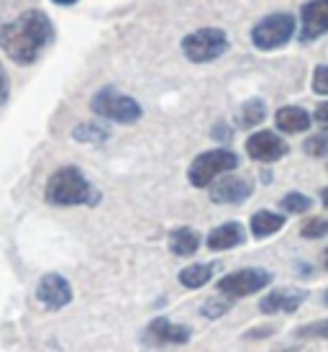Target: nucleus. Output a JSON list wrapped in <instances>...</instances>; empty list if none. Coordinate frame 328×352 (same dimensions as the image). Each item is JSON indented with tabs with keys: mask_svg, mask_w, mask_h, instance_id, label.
Listing matches in <instances>:
<instances>
[{
	"mask_svg": "<svg viewBox=\"0 0 328 352\" xmlns=\"http://www.w3.org/2000/svg\"><path fill=\"white\" fill-rule=\"evenodd\" d=\"M305 298H308V294L300 288H277L261 298L259 309L264 314H292L305 303Z\"/></svg>",
	"mask_w": 328,
	"mask_h": 352,
	"instance_id": "ddd939ff",
	"label": "nucleus"
},
{
	"mask_svg": "<svg viewBox=\"0 0 328 352\" xmlns=\"http://www.w3.org/2000/svg\"><path fill=\"white\" fill-rule=\"evenodd\" d=\"M264 118H267V103L261 98H251V100H246L242 106V111H239V126L254 129V126H259Z\"/></svg>",
	"mask_w": 328,
	"mask_h": 352,
	"instance_id": "6ab92c4d",
	"label": "nucleus"
},
{
	"mask_svg": "<svg viewBox=\"0 0 328 352\" xmlns=\"http://www.w3.org/2000/svg\"><path fill=\"white\" fill-rule=\"evenodd\" d=\"M8 96H10V80L5 75V67L0 65V106L8 100Z\"/></svg>",
	"mask_w": 328,
	"mask_h": 352,
	"instance_id": "cd10ccee",
	"label": "nucleus"
},
{
	"mask_svg": "<svg viewBox=\"0 0 328 352\" xmlns=\"http://www.w3.org/2000/svg\"><path fill=\"white\" fill-rule=\"evenodd\" d=\"M54 41V23L44 10L31 8L0 26V50L19 67H29Z\"/></svg>",
	"mask_w": 328,
	"mask_h": 352,
	"instance_id": "f257e3e1",
	"label": "nucleus"
},
{
	"mask_svg": "<svg viewBox=\"0 0 328 352\" xmlns=\"http://www.w3.org/2000/svg\"><path fill=\"white\" fill-rule=\"evenodd\" d=\"M272 283V273L264 267H242V270H233V273L223 275L221 280L215 283L218 294L226 298H246V296L259 294L261 288H267Z\"/></svg>",
	"mask_w": 328,
	"mask_h": 352,
	"instance_id": "0eeeda50",
	"label": "nucleus"
},
{
	"mask_svg": "<svg viewBox=\"0 0 328 352\" xmlns=\"http://www.w3.org/2000/svg\"><path fill=\"white\" fill-rule=\"evenodd\" d=\"M254 193V183H251V177H244V175H229L221 177L218 183H213L211 186V201L213 204H244L246 198Z\"/></svg>",
	"mask_w": 328,
	"mask_h": 352,
	"instance_id": "9b49d317",
	"label": "nucleus"
},
{
	"mask_svg": "<svg viewBox=\"0 0 328 352\" xmlns=\"http://www.w3.org/2000/svg\"><path fill=\"white\" fill-rule=\"evenodd\" d=\"M310 88L316 96H328V67L326 65H318V67L313 69V82H310Z\"/></svg>",
	"mask_w": 328,
	"mask_h": 352,
	"instance_id": "a878e982",
	"label": "nucleus"
},
{
	"mask_svg": "<svg viewBox=\"0 0 328 352\" xmlns=\"http://www.w3.org/2000/svg\"><path fill=\"white\" fill-rule=\"evenodd\" d=\"M144 340L149 344H156V347H164V344H187L190 342V329L183 327V324H174L169 319H154V322L146 327Z\"/></svg>",
	"mask_w": 328,
	"mask_h": 352,
	"instance_id": "f8f14e48",
	"label": "nucleus"
},
{
	"mask_svg": "<svg viewBox=\"0 0 328 352\" xmlns=\"http://www.w3.org/2000/svg\"><path fill=\"white\" fill-rule=\"evenodd\" d=\"M246 239V229H244L239 221H226V224L215 226L208 239H205V245L208 250L213 252H223V250H231V247H239Z\"/></svg>",
	"mask_w": 328,
	"mask_h": 352,
	"instance_id": "4468645a",
	"label": "nucleus"
},
{
	"mask_svg": "<svg viewBox=\"0 0 328 352\" xmlns=\"http://www.w3.org/2000/svg\"><path fill=\"white\" fill-rule=\"evenodd\" d=\"M320 201H323V206L328 208V188H323V190H320Z\"/></svg>",
	"mask_w": 328,
	"mask_h": 352,
	"instance_id": "7c9ffc66",
	"label": "nucleus"
},
{
	"mask_svg": "<svg viewBox=\"0 0 328 352\" xmlns=\"http://www.w3.org/2000/svg\"><path fill=\"white\" fill-rule=\"evenodd\" d=\"M44 198L51 206H95L100 201V190L87 180L80 167L65 165L49 175Z\"/></svg>",
	"mask_w": 328,
	"mask_h": 352,
	"instance_id": "f03ea898",
	"label": "nucleus"
},
{
	"mask_svg": "<svg viewBox=\"0 0 328 352\" xmlns=\"http://www.w3.org/2000/svg\"><path fill=\"white\" fill-rule=\"evenodd\" d=\"M231 126H226V124H215L213 126V139H221V142H229L231 139Z\"/></svg>",
	"mask_w": 328,
	"mask_h": 352,
	"instance_id": "c85d7f7f",
	"label": "nucleus"
},
{
	"mask_svg": "<svg viewBox=\"0 0 328 352\" xmlns=\"http://www.w3.org/2000/svg\"><path fill=\"white\" fill-rule=\"evenodd\" d=\"M36 298L44 309L49 311H59L72 303V285L67 278H62L59 273H47L36 285Z\"/></svg>",
	"mask_w": 328,
	"mask_h": 352,
	"instance_id": "1a4fd4ad",
	"label": "nucleus"
},
{
	"mask_svg": "<svg viewBox=\"0 0 328 352\" xmlns=\"http://www.w3.org/2000/svg\"><path fill=\"white\" fill-rule=\"evenodd\" d=\"M295 26H298V21H295L292 13H285V10L270 13V16H264V19H259L254 23V29H251V44L259 52L282 50L295 36Z\"/></svg>",
	"mask_w": 328,
	"mask_h": 352,
	"instance_id": "20e7f679",
	"label": "nucleus"
},
{
	"mask_svg": "<svg viewBox=\"0 0 328 352\" xmlns=\"http://www.w3.org/2000/svg\"><path fill=\"white\" fill-rule=\"evenodd\" d=\"M285 221H288V219L282 214H274V211H257V214L251 216L249 229L257 239H264V236L277 234L282 226H285Z\"/></svg>",
	"mask_w": 328,
	"mask_h": 352,
	"instance_id": "f3484780",
	"label": "nucleus"
},
{
	"mask_svg": "<svg viewBox=\"0 0 328 352\" xmlns=\"http://www.w3.org/2000/svg\"><path fill=\"white\" fill-rule=\"evenodd\" d=\"M288 142L277 131H254L246 139V155L257 162H277L288 155Z\"/></svg>",
	"mask_w": 328,
	"mask_h": 352,
	"instance_id": "6e6552de",
	"label": "nucleus"
},
{
	"mask_svg": "<svg viewBox=\"0 0 328 352\" xmlns=\"http://www.w3.org/2000/svg\"><path fill=\"white\" fill-rule=\"evenodd\" d=\"M308 111L300 106H282L277 113H274V126L280 129L282 134H303L310 129Z\"/></svg>",
	"mask_w": 328,
	"mask_h": 352,
	"instance_id": "2eb2a0df",
	"label": "nucleus"
},
{
	"mask_svg": "<svg viewBox=\"0 0 328 352\" xmlns=\"http://www.w3.org/2000/svg\"><path fill=\"white\" fill-rule=\"evenodd\" d=\"M295 337L298 340H328V319H320V322L313 324H303L295 329Z\"/></svg>",
	"mask_w": 328,
	"mask_h": 352,
	"instance_id": "5701e85b",
	"label": "nucleus"
},
{
	"mask_svg": "<svg viewBox=\"0 0 328 352\" xmlns=\"http://www.w3.org/2000/svg\"><path fill=\"white\" fill-rule=\"evenodd\" d=\"M54 6H62V8H69V6H78L80 0H51Z\"/></svg>",
	"mask_w": 328,
	"mask_h": 352,
	"instance_id": "c756f323",
	"label": "nucleus"
},
{
	"mask_svg": "<svg viewBox=\"0 0 328 352\" xmlns=\"http://www.w3.org/2000/svg\"><path fill=\"white\" fill-rule=\"evenodd\" d=\"M310 206H313V201L305 193H300V190H290L288 196H282L280 201V208L288 211V214H305Z\"/></svg>",
	"mask_w": 328,
	"mask_h": 352,
	"instance_id": "412c9836",
	"label": "nucleus"
},
{
	"mask_svg": "<svg viewBox=\"0 0 328 352\" xmlns=\"http://www.w3.org/2000/svg\"><path fill=\"white\" fill-rule=\"evenodd\" d=\"M231 306H233L231 298H226V296H213V298H208V301L200 306V314L208 316V319H221L226 311H231Z\"/></svg>",
	"mask_w": 328,
	"mask_h": 352,
	"instance_id": "4be33fe9",
	"label": "nucleus"
},
{
	"mask_svg": "<svg viewBox=\"0 0 328 352\" xmlns=\"http://www.w3.org/2000/svg\"><path fill=\"white\" fill-rule=\"evenodd\" d=\"M90 108L93 113L100 118H108V121H116V124H136L139 118L144 116V108L136 98L126 96L121 90H116L113 85H106L100 88L90 100Z\"/></svg>",
	"mask_w": 328,
	"mask_h": 352,
	"instance_id": "7ed1b4c3",
	"label": "nucleus"
},
{
	"mask_svg": "<svg viewBox=\"0 0 328 352\" xmlns=\"http://www.w3.org/2000/svg\"><path fill=\"white\" fill-rule=\"evenodd\" d=\"M313 121L320 124L323 129H328V100H323V103L316 106V111H313Z\"/></svg>",
	"mask_w": 328,
	"mask_h": 352,
	"instance_id": "bb28decb",
	"label": "nucleus"
},
{
	"mask_svg": "<svg viewBox=\"0 0 328 352\" xmlns=\"http://www.w3.org/2000/svg\"><path fill=\"white\" fill-rule=\"evenodd\" d=\"M215 267H218L215 263L190 265V267L180 270V283H183L185 288H190V291H195V288H203L205 283H211V278H213V273H215Z\"/></svg>",
	"mask_w": 328,
	"mask_h": 352,
	"instance_id": "a211bd4d",
	"label": "nucleus"
},
{
	"mask_svg": "<svg viewBox=\"0 0 328 352\" xmlns=\"http://www.w3.org/2000/svg\"><path fill=\"white\" fill-rule=\"evenodd\" d=\"M239 167V157L231 149H208L203 155H198L190 162L187 170V180L195 188H208L213 186L221 175H229Z\"/></svg>",
	"mask_w": 328,
	"mask_h": 352,
	"instance_id": "39448f33",
	"label": "nucleus"
},
{
	"mask_svg": "<svg viewBox=\"0 0 328 352\" xmlns=\"http://www.w3.org/2000/svg\"><path fill=\"white\" fill-rule=\"evenodd\" d=\"M326 267H328V250H326Z\"/></svg>",
	"mask_w": 328,
	"mask_h": 352,
	"instance_id": "473e14b6",
	"label": "nucleus"
},
{
	"mask_svg": "<svg viewBox=\"0 0 328 352\" xmlns=\"http://www.w3.org/2000/svg\"><path fill=\"white\" fill-rule=\"evenodd\" d=\"M300 19H303V29H300V41L320 39L323 34H328V0H308L300 8Z\"/></svg>",
	"mask_w": 328,
	"mask_h": 352,
	"instance_id": "9d476101",
	"label": "nucleus"
},
{
	"mask_svg": "<svg viewBox=\"0 0 328 352\" xmlns=\"http://www.w3.org/2000/svg\"><path fill=\"white\" fill-rule=\"evenodd\" d=\"M328 234V219H320V216H313L305 224L300 226V236L305 239H320V236Z\"/></svg>",
	"mask_w": 328,
	"mask_h": 352,
	"instance_id": "b1692460",
	"label": "nucleus"
},
{
	"mask_svg": "<svg viewBox=\"0 0 328 352\" xmlns=\"http://www.w3.org/2000/svg\"><path fill=\"white\" fill-rule=\"evenodd\" d=\"M303 149H305V155H310V157H326L328 155V137L326 134H313V137L305 139Z\"/></svg>",
	"mask_w": 328,
	"mask_h": 352,
	"instance_id": "393cba45",
	"label": "nucleus"
},
{
	"mask_svg": "<svg viewBox=\"0 0 328 352\" xmlns=\"http://www.w3.org/2000/svg\"><path fill=\"white\" fill-rule=\"evenodd\" d=\"M108 137H110V131L100 124H80L72 129V139L82 142V144H103V142H108Z\"/></svg>",
	"mask_w": 328,
	"mask_h": 352,
	"instance_id": "aec40b11",
	"label": "nucleus"
},
{
	"mask_svg": "<svg viewBox=\"0 0 328 352\" xmlns=\"http://www.w3.org/2000/svg\"><path fill=\"white\" fill-rule=\"evenodd\" d=\"M183 54L195 65H205V62H215V59L226 54L229 50V34L215 26H205L193 34H187L183 39Z\"/></svg>",
	"mask_w": 328,
	"mask_h": 352,
	"instance_id": "423d86ee",
	"label": "nucleus"
},
{
	"mask_svg": "<svg viewBox=\"0 0 328 352\" xmlns=\"http://www.w3.org/2000/svg\"><path fill=\"white\" fill-rule=\"evenodd\" d=\"M200 245H203V236L193 226H177L169 232V250L177 257H190L200 250Z\"/></svg>",
	"mask_w": 328,
	"mask_h": 352,
	"instance_id": "dca6fc26",
	"label": "nucleus"
},
{
	"mask_svg": "<svg viewBox=\"0 0 328 352\" xmlns=\"http://www.w3.org/2000/svg\"><path fill=\"white\" fill-rule=\"evenodd\" d=\"M323 301H326V303H328V291H326V296H323Z\"/></svg>",
	"mask_w": 328,
	"mask_h": 352,
	"instance_id": "2f4dec72",
	"label": "nucleus"
}]
</instances>
